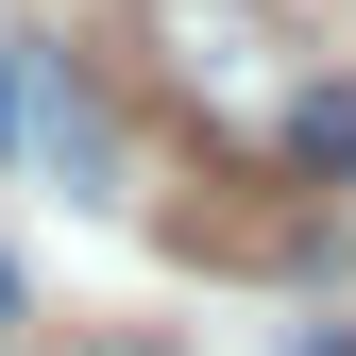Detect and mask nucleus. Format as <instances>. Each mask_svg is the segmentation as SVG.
<instances>
[{
  "mask_svg": "<svg viewBox=\"0 0 356 356\" xmlns=\"http://www.w3.org/2000/svg\"><path fill=\"white\" fill-rule=\"evenodd\" d=\"M289 356H356V323H323V339H289Z\"/></svg>",
  "mask_w": 356,
  "mask_h": 356,
  "instance_id": "4",
  "label": "nucleus"
},
{
  "mask_svg": "<svg viewBox=\"0 0 356 356\" xmlns=\"http://www.w3.org/2000/svg\"><path fill=\"white\" fill-rule=\"evenodd\" d=\"M136 51H153V85L238 170H272V187H356V68L305 51L289 0H136Z\"/></svg>",
  "mask_w": 356,
  "mask_h": 356,
  "instance_id": "1",
  "label": "nucleus"
},
{
  "mask_svg": "<svg viewBox=\"0 0 356 356\" xmlns=\"http://www.w3.org/2000/svg\"><path fill=\"white\" fill-rule=\"evenodd\" d=\"M0 323H17V254H0Z\"/></svg>",
  "mask_w": 356,
  "mask_h": 356,
  "instance_id": "5",
  "label": "nucleus"
},
{
  "mask_svg": "<svg viewBox=\"0 0 356 356\" xmlns=\"http://www.w3.org/2000/svg\"><path fill=\"white\" fill-rule=\"evenodd\" d=\"M0 153H17V170H51V187H85V204L119 187V136H102V102H85V85L34 51V34H0Z\"/></svg>",
  "mask_w": 356,
  "mask_h": 356,
  "instance_id": "2",
  "label": "nucleus"
},
{
  "mask_svg": "<svg viewBox=\"0 0 356 356\" xmlns=\"http://www.w3.org/2000/svg\"><path fill=\"white\" fill-rule=\"evenodd\" d=\"M68 356H170V339L153 323H102V339H68Z\"/></svg>",
  "mask_w": 356,
  "mask_h": 356,
  "instance_id": "3",
  "label": "nucleus"
}]
</instances>
